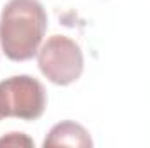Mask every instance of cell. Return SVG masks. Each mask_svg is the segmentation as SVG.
Returning a JSON list of instances; mask_svg holds the SVG:
<instances>
[{
  "label": "cell",
  "instance_id": "obj_1",
  "mask_svg": "<svg viewBox=\"0 0 150 148\" xmlns=\"http://www.w3.org/2000/svg\"><path fill=\"white\" fill-rule=\"evenodd\" d=\"M47 32V14L38 0H9L0 14V45L11 61L38 54Z\"/></svg>",
  "mask_w": 150,
  "mask_h": 148
},
{
  "label": "cell",
  "instance_id": "obj_2",
  "mask_svg": "<svg viewBox=\"0 0 150 148\" xmlns=\"http://www.w3.org/2000/svg\"><path fill=\"white\" fill-rule=\"evenodd\" d=\"M37 63L42 75L54 85H70L84 72L80 45L67 35H52L38 49Z\"/></svg>",
  "mask_w": 150,
  "mask_h": 148
},
{
  "label": "cell",
  "instance_id": "obj_3",
  "mask_svg": "<svg viewBox=\"0 0 150 148\" xmlns=\"http://www.w3.org/2000/svg\"><path fill=\"white\" fill-rule=\"evenodd\" d=\"M47 106L44 85L30 75H16L0 82V120L16 117L21 120H37Z\"/></svg>",
  "mask_w": 150,
  "mask_h": 148
},
{
  "label": "cell",
  "instance_id": "obj_4",
  "mask_svg": "<svg viewBox=\"0 0 150 148\" xmlns=\"http://www.w3.org/2000/svg\"><path fill=\"white\" fill-rule=\"evenodd\" d=\"M44 147H93V140L89 131L74 120H63L47 132L44 140Z\"/></svg>",
  "mask_w": 150,
  "mask_h": 148
},
{
  "label": "cell",
  "instance_id": "obj_5",
  "mask_svg": "<svg viewBox=\"0 0 150 148\" xmlns=\"http://www.w3.org/2000/svg\"><path fill=\"white\" fill-rule=\"evenodd\" d=\"M0 147H33V141L23 132H9L0 138Z\"/></svg>",
  "mask_w": 150,
  "mask_h": 148
}]
</instances>
